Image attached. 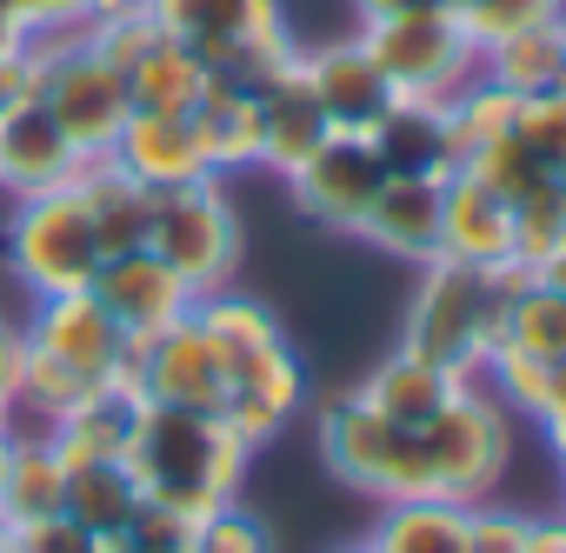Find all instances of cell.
Segmentation results:
<instances>
[{
  "label": "cell",
  "instance_id": "1",
  "mask_svg": "<svg viewBox=\"0 0 566 553\" xmlns=\"http://www.w3.org/2000/svg\"><path fill=\"white\" fill-rule=\"evenodd\" d=\"M21 341H28V354H21V394H14V414H8L14 434H28V427L48 434L74 400H87V394H101V387L140 394L134 341L114 327V314H107L94 294L34 301Z\"/></svg>",
  "mask_w": 566,
  "mask_h": 553
},
{
  "label": "cell",
  "instance_id": "2",
  "mask_svg": "<svg viewBox=\"0 0 566 553\" xmlns=\"http://www.w3.org/2000/svg\"><path fill=\"white\" fill-rule=\"evenodd\" d=\"M193 321L207 327L213 354H220V374H227V400H220V420L247 440V447H266L280 427H287L307 400V374H301V354L287 347L280 321L253 301V294H200L193 301Z\"/></svg>",
  "mask_w": 566,
  "mask_h": 553
},
{
  "label": "cell",
  "instance_id": "3",
  "mask_svg": "<svg viewBox=\"0 0 566 553\" xmlns=\"http://www.w3.org/2000/svg\"><path fill=\"white\" fill-rule=\"evenodd\" d=\"M120 467L134 473L140 500L154 507H174L187 520L213 513V507H233L240 487H247V467H253V447L220 420V414H193V407H140L134 420V440L120 453Z\"/></svg>",
  "mask_w": 566,
  "mask_h": 553
},
{
  "label": "cell",
  "instance_id": "4",
  "mask_svg": "<svg viewBox=\"0 0 566 553\" xmlns=\"http://www.w3.org/2000/svg\"><path fill=\"white\" fill-rule=\"evenodd\" d=\"M520 260L506 267H467V260H427L420 267V288L407 301V327H400V347L433 361L440 374L453 380H486L493 367V347H500V314H506V294L520 288Z\"/></svg>",
  "mask_w": 566,
  "mask_h": 553
},
{
  "label": "cell",
  "instance_id": "5",
  "mask_svg": "<svg viewBox=\"0 0 566 553\" xmlns=\"http://www.w3.org/2000/svg\"><path fill=\"white\" fill-rule=\"evenodd\" d=\"M321 460L367 500H440L433 487V453L420 427L387 420L360 394H334L321 407Z\"/></svg>",
  "mask_w": 566,
  "mask_h": 553
},
{
  "label": "cell",
  "instance_id": "6",
  "mask_svg": "<svg viewBox=\"0 0 566 553\" xmlns=\"http://www.w3.org/2000/svg\"><path fill=\"white\" fill-rule=\"evenodd\" d=\"M0 253H8V273L34 294H87L94 273H101V233L81 207V187H54V194H28L14 200L8 227H0Z\"/></svg>",
  "mask_w": 566,
  "mask_h": 553
},
{
  "label": "cell",
  "instance_id": "7",
  "mask_svg": "<svg viewBox=\"0 0 566 553\" xmlns=\"http://www.w3.org/2000/svg\"><path fill=\"white\" fill-rule=\"evenodd\" d=\"M41 41V81H34V101L54 114V127L74 140L81 160H107L114 134L127 127L134 101H127V74L107 67L81 28H61V34H34Z\"/></svg>",
  "mask_w": 566,
  "mask_h": 553
},
{
  "label": "cell",
  "instance_id": "8",
  "mask_svg": "<svg viewBox=\"0 0 566 553\" xmlns=\"http://www.w3.org/2000/svg\"><path fill=\"white\" fill-rule=\"evenodd\" d=\"M427 453H433V487L440 500H460V507H480L493 500V487L506 480L513 467V407L493 394V380H467L427 427Z\"/></svg>",
  "mask_w": 566,
  "mask_h": 553
},
{
  "label": "cell",
  "instance_id": "9",
  "mask_svg": "<svg viewBox=\"0 0 566 553\" xmlns=\"http://www.w3.org/2000/svg\"><path fill=\"white\" fill-rule=\"evenodd\" d=\"M147 247L180 273L193 294H220L240 273V213L227 200V180H187V187H160L154 194V227Z\"/></svg>",
  "mask_w": 566,
  "mask_h": 553
},
{
  "label": "cell",
  "instance_id": "10",
  "mask_svg": "<svg viewBox=\"0 0 566 553\" xmlns=\"http://www.w3.org/2000/svg\"><path fill=\"white\" fill-rule=\"evenodd\" d=\"M360 41L380 61V74L394 81L400 101H453L480 74V48L467 41V28L447 8H413V14H394V21H367Z\"/></svg>",
  "mask_w": 566,
  "mask_h": 553
},
{
  "label": "cell",
  "instance_id": "11",
  "mask_svg": "<svg viewBox=\"0 0 566 553\" xmlns=\"http://www.w3.org/2000/svg\"><path fill=\"white\" fill-rule=\"evenodd\" d=\"M380 187H387V167H380V154H374L367 134H327L287 174L294 207L314 227H327V233H360V220H367V207H374Z\"/></svg>",
  "mask_w": 566,
  "mask_h": 553
},
{
  "label": "cell",
  "instance_id": "12",
  "mask_svg": "<svg viewBox=\"0 0 566 553\" xmlns=\"http://www.w3.org/2000/svg\"><path fill=\"white\" fill-rule=\"evenodd\" d=\"M87 294L114 314V327H120L134 347H140V341H154V334H167L174 321H187V314H193V301H200V294L180 281V273H174L154 247L107 253Z\"/></svg>",
  "mask_w": 566,
  "mask_h": 553
},
{
  "label": "cell",
  "instance_id": "13",
  "mask_svg": "<svg viewBox=\"0 0 566 553\" xmlns=\"http://www.w3.org/2000/svg\"><path fill=\"white\" fill-rule=\"evenodd\" d=\"M440 253L467 260V267H506L520 260V213L513 194L493 187L480 167H453L447 174V207H440Z\"/></svg>",
  "mask_w": 566,
  "mask_h": 553
},
{
  "label": "cell",
  "instance_id": "14",
  "mask_svg": "<svg viewBox=\"0 0 566 553\" xmlns=\"http://www.w3.org/2000/svg\"><path fill=\"white\" fill-rule=\"evenodd\" d=\"M134 374H140V400H154V407L220 414V400H227L220 354H213V341H207V327H200L193 314L174 321L167 334L140 341V347H134Z\"/></svg>",
  "mask_w": 566,
  "mask_h": 553
},
{
  "label": "cell",
  "instance_id": "15",
  "mask_svg": "<svg viewBox=\"0 0 566 553\" xmlns=\"http://www.w3.org/2000/svg\"><path fill=\"white\" fill-rule=\"evenodd\" d=\"M301 67H307V87H314V101H321L334 134H374V121L400 101L360 34L354 41H327L321 54H301Z\"/></svg>",
  "mask_w": 566,
  "mask_h": 553
},
{
  "label": "cell",
  "instance_id": "16",
  "mask_svg": "<svg viewBox=\"0 0 566 553\" xmlns=\"http://www.w3.org/2000/svg\"><path fill=\"white\" fill-rule=\"evenodd\" d=\"M81 167L87 160L74 154V140L54 127V114L34 94L0 114V194H14V200L54 194V187H74Z\"/></svg>",
  "mask_w": 566,
  "mask_h": 553
},
{
  "label": "cell",
  "instance_id": "17",
  "mask_svg": "<svg viewBox=\"0 0 566 553\" xmlns=\"http://www.w3.org/2000/svg\"><path fill=\"white\" fill-rule=\"evenodd\" d=\"M107 160L120 174H134L140 187H187V180H207V154H200V134L187 114H127V127L114 134Z\"/></svg>",
  "mask_w": 566,
  "mask_h": 553
},
{
  "label": "cell",
  "instance_id": "18",
  "mask_svg": "<svg viewBox=\"0 0 566 553\" xmlns=\"http://www.w3.org/2000/svg\"><path fill=\"white\" fill-rule=\"evenodd\" d=\"M440 207H447V180L387 174V187L374 194L354 240H374L380 253H400V260L427 267V260H440Z\"/></svg>",
  "mask_w": 566,
  "mask_h": 553
},
{
  "label": "cell",
  "instance_id": "19",
  "mask_svg": "<svg viewBox=\"0 0 566 553\" xmlns=\"http://www.w3.org/2000/svg\"><path fill=\"white\" fill-rule=\"evenodd\" d=\"M374 154L387 174H413V180H447L460 167V140H453V114L447 101H394L374 121Z\"/></svg>",
  "mask_w": 566,
  "mask_h": 553
},
{
  "label": "cell",
  "instance_id": "20",
  "mask_svg": "<svg viewBox=\"0 0 566 553\" xmlns=\"http://www.w3.org/2000/svg\"><path fill=\"white\" fill-rule=\"evenodd\" d=\"M327 134H334V127H327V114H321V101H314V87H307V67L294 61L287 74L260 94V167L287 180Z\"/></svg>",
  "mask_w": 566,
  "mask_h": 553
},
{
  "label": "cell",
  "instance_id": "21",
  "mask_svg": "<svg viewBox=\"0 0 566 553\" xmlns=\"http://www.w3.org/2000/svg\"><path fill=\"white\" fill-rule=\"evenodd\" d=\"M154 21L200 54V67L253 34H273V28H287L280 21V0H154Z\"/></svg>",
  "mask_w": 566,
  "mask_h": 553
},
{
  "label": "cell",
  "instance_id": "22",
  "mask_svg": "<svg viewBox=\"0 0 566 553\" xmlns=\"http://www.w3.org/2000/svg\"><path fill=\"white\" fill-rule=\"evenodd\" d=\"M67 513V460L54 453L48 434H14V453H8V473H0V526L21 533L34 520H54Z\"/></svg>",
  "mask_w": 566,
  "mask_h": 553
},
{
  "label": "cell",
  "instance_id": "23",
  "mask_svg": "<svg viewBox=\"0 0 566 553\" xmlns=\"http://www.w3.org/2000/svg\"><path fill=\"white\" fill-rule=\"evenodd\" d=\"M140 394H127V387H101V394H87V400H74L54 427H48V440H54V453L67 460V467H94V460H120L127 453V440H134V420H140Z\"/></svg>",
  "mask_w": 566,
  "mask_h": 553
},
{
  "label": "cell",
  "instance_id": "24",
  "mask_svg": "<svg viewBox=\"0 0 566 553\" xmlns=\"http://www.w3.org/2000/svg\"><path fill=\"white\" fill-rule=\"evenodd\" d=\"M493 361H539L559 367L566 361V288L539 281V273H520V288L506 294L500 314V347Z\"/></svg>",
  "mask_w": 566,
  "mask_h": 553
},
{
  "label": "cell",
  "instance_id": "25",
  "mask_svg": "<svg viewBox=\"0 0 566 553\" xmlns=\"http://www.w3.org/2000/svg\"><path fill=\"white\" fill-rule=\"evenodd\" d=\"M480 74L520 101H539V94H559L566 87V14L539 21V28H520L506 41H493L480 54Z\"/></svg>",
  "mask_w": 566,
  "mask_h": 553
},
{
  "label": "cell",
  "instance_id": "26",
  "mask_svg": "<svg viewBox=\"0 0 566 553\" xmlns=\"http://www.w3.org/2000/svg\"><path fill=\"white\" fill-rule=\"evenodd\" d=\"M81 207L101 233V253H127V247H147V227H154V187H140L134 174H120L114 160H87L81 167Z\"/></svg>",
  "mask_w": 566,
  "mask_h": 553
},
{
  "label": "cell",
  "instance_id": "27",
  "mask_svg": "<svg viewBox=\"0 0 566 553\" xmlns=\"http://www.w3.org/2000/svg\"><path fill=\"white\" fill-rule=\"evenodd\" d=\"M467 380H453V374H440L433 361H420V354H407V347H394L354 394L367 400V407H380L387 420H400V427H427L453 394H460Z\"/></svg>",
  "mask_w": 566,
  "mask_h": 553
},
{
  "label": "cell",
  "instance_id": "28",
  "mask_svg": "<svg viewBox=\"0 0 566 553\" xmlns=\"http://www.w3.org/2000/svg\"><path fill=\"white\" fill-rule=\"evenodd\" d=\"M187 121H193L200 154H207V167L220 180L240 174V167H260V101L253 94H233V87L207 81V94H200V107Z\"/></svg>",
  "mask_w": 566,
  "mask_h": 553
},
{
  "label": "cell",
  "instance_id": "29",
  "mask_svg": "<svg viewBox=\"0 0 566 553\" xmlns=\"http://www.w3.org/2000/svg\"><path fill=\"white\" fill-rule=\"evenodd\" d=\"M473 507L460 500H387L367 546L374 553H467Z\"/></svg>",
  "mask_w": 566,
  "mask_h": 553
},
{
  "label": "cell",
  "instance_id": "30",
  "mask_svg": "<svg viewBox=\"0 0 566 553\" xmlns=\"http://www.w3.org/2000/svg\"><path fill=\"white\" fill-rule=\"evenodd\" d=\"M200 94H207V67H200V54L180 48L167 28H160V41L127 67V101H134V114H193Z\"/></svg>",
  "mask_w": 566,
  "mask_h": 553
},
{
  "label": "cell",
  "instance_id": "31",
  "mask_svg": "<svg viewBox=\"0 0 566 553\" xmlns=\"http://www.w3.org/2000/svg\"><path fill=\"white\" fill-rule=\"evenodd\" d=\"M140 513V487L120 460H94V467H67V520H81L101 546H114Z\"/></svg>",
  "mask_w": 566,
  "mask_h": 553
},
{
  "label": "cell",
  "instance_id": "32",
  "mask_svg": "<svg viewBox=\"0 0 566 553\" xmlns=\"http://www.w3.org/2000/svg\"><path fill=\"white\" fill-rule=\"evenodd\" d=\"M520 107H526L520 94H506V87H493L486 74H473V81L447 101V114H453V140H460V160H473V154H486V147L513 140Z\"/></svg>",
  "mask_w": 566,
  "mask_h": 553
},
{
  "label": "cell",
  "instance_id": "33",
  "mask_svg": "<svg viewBox=\"0 0 566 553\" xmlns=\"http://www.w3.org/2000/svg\"><path fill=\"white\" fill-rule=\"evenodd\" d=\"M187 553H273V533H266V520L253 507L233 500V507H213V513L193 520Z\"/></svg>",
  "mask_w": 566,
  "mask_h": 553
},
{
  "label": "cell",
  "instance_id": "34",
  "mask_svg": "<svg viewBox=\"0 0 566 553\" xmlns=\"http://www.w3.org/2000/svg\"><path fill=\"white\" fill-rule=\"evenodd\" d=\"M513 213H520V267H539L566 240V187L539 180L526 200H513Z\"/></svg>",
  "mask_w": 566,
  "mask_h": 553
},
{
  "label": "cell",
  "instance_id": "35",
  "mask_svg": "<svg viewBox=\"0 0 566 553\" xmlns=\"http://www.w3.org/2000/svg\"><path fill=\"white\" fill-rule=\"evenodd\" d=\"M553 14H566V0H480V8L460 14V28H467V41L486 54L493 41L520 34V28H539V21H553Z\"/></svg>",
  "mask_w": 566,
  "mask_h": 553
},
{
  "label": "cell",
  "instance_id": "36",
  "mask_svg": "<svg viewBox=\"0 0 566 553\" xmlns=\"http://www.w3.org/2000/svg\"><path fill=\"white\" fill-rule=\"evenodd\" d=\"M513 140H520V147H526L546 174H566V87H559V94L526 101V107H520Z\"/></svg>",
  "mask_w": 566,
  "mask_h": 553
},
{
  "label": "cell",
  "instance_id": "37",
  "mask_svg": "<svg viewBox=\"0 0 566 553\" xmlns=\"http://www.w3.org/2000/svg\"><path fill=\"white\" fill-rule=\"evenodd\" d=\"M533 507H493L480 500L473 507V526H467V553H526L533 546Z\"/></svg>",
  "mask_w": 566,
  "mask_h": 553
},
{
  "label": "cell",
  "instance_id": "38",
  "mask_svg": "<svg viewBox=\"0 0 566 553\" xmlns=\"http://www.w3.org/2000/svg\"><path fill=\"white\" fill-rule=\"evenodd\" d=\"M187 533H193V520L187 513H174V507H154V500H140V513H134V526L107 546V553H187Z\"/></svg>",
  "mask_w": 566,
  "mask_h": 553
},
{
  "label": "cell",
  "instance_id": "39",
  "mask_svg": "<svg viewBox=\"0 0 566 553\" xmlns=\"http://www.w3.org/2000/svg\"><path fill=\"white\" fill-rule=\"evenodd\" d=\"M14 553H107L81 520H67V513H54V520H34V526H21L14 533Z\"/></svg>",
  "mask_w": 566,
  "mask_h": 553
},
{
  "label": "cell",
  "instance_id": "40",
  "mask_svg": "<svg viewBox=\"0 0 566 553\" xmlns=\"http://www.w3.org/2000/svg\"><path fill=\"white\" fill-rule=\"evenodd\" d=\"M34 81H41V41H34V34H21V41L0 48V114H8L14 101H28V94H34Z\"/></svg>",
  "mask_w": 566,
  "mask_h": 553
},
{
  "label": "cell",
  "instance_id": "41",
  "mask_svg": "<svg viewBox=\"0 0 566 553\" xmlns=\"http://www.w3.org/2000/svg\"><path fill=\"white\" fill-rule=\"evenodd\" d=\"M533 427L553 447V460H566V367H553V380H546V394L533 407Z\"/></svg>",
  "mask_w": 566,
  "mask_h": 553
},
{
  "label": "cell",
  "instance_id": "42",
  "mask_svg": "<svg viewBox=\"0 0 566 553\" xmlns=\"http://www.w3.org/2000/svg\"><path fill=\"white\" fill-rule=\"evenodd\" d=\"M21 354H28L21 327H14V321H0V420L14 414V394H21Z\"/></svg>",
  "mask_w": 566,
  "mask_h": 553
},
{
  "label": "cell",
  "instance_id": "43",
  "mask_svg": "<svg viewBox=\"0 0 566 553\" xmlns=\"http://www.w3.org/2000/svg\"><path fill=\"white\" fill-rule=\"evenodd\" d=\"M94 0H34V34H61V28H87Z\"/></svg>",
  "mask_w": 566,
  "mask_h": 553
},
{
  "label": "cell",
  "instance_id": "44",
  "mask_svg": "<svg viewBox=\"0 0 566 553\" xmlns=\"http://www.w3.org/2000/svg\"><path fill=\"white\" fill-rule=\"evenodd\" d=\"M413 8H440V0H354L360 28H367V21H394V14H413Z\"/></svg>",
  "mask_w": 566,
  "mask_h": 553
},
{
  "label": "cell",
  "instance_id": "45",
  "mask_svg": "<svg viewBox=\"0 0 566 553\" xmlns=\"http://www.w3.org/2000/svg\"><path fill=\"white\" fill-rule=\"evenodd\" d=\"M120 14H154V0H94L87 21H120Z\"/></svg>",
  "mask_w": 566,
  "mask_h": 553
},
{
  "label": "cell",
  "instance_id": "46",
  "mask_svg": "<svg viewBox=\"0 0 566 553\" xmlns=\"http://www.w3.org/2000/svg\"><path fill=\"white\" fill-rule=\"evenodd\" d=\"M533 273H539V281H553V288H566V240H559V247H553Z\"/></svg>",
  "mask_w": 566,
  "mask_h": 553
},
{
  "label": "cell",
  "instance_id": "47",
  "mask_svg": "<svg viewBox=\"0 0 566 553\" xmlns=\"http://www.w3.org/2000/svg\"><path fill=\"white\" fill-rule=\"evenodd\" d=\"M0 14H8L14 28H28V34H34V0H0Z\"/></svg>",
  "mask_w": 566,
  "mask_h": 553
},
{
  "label": "cell",
  "instance_id": "48",
  "mask_svg": "<svg viewBox=\"0 0 566 553\" xmlns=\"http://www.w3.org/2000/svg\"><path fill=\"white\" fill-rule=\"evenodd\" d=\"M8 453H14V427L0 420V473H8Z\"/></svg>",
  "mask_w": 566,
  "mask_h": 553
},
{
  "label": "cell",
  "instance_id": "49",
  "mask_svg": "<svg viewBox=\"0 0 566 553\" xmlns=\"http://www.w3.org/2000/svg\"><path fill=\"white\" fill-rule=\"evenodd\" d=\"M21 34H28V28H14L8 14H0V48H8V41H21Z\"/></svg>",
  "mask_w": 566,
  "mask_h": 553
},
{
  "label": "cell",
  "instance_id": "50",
  "mask_svg": "<svg viewBox=\"0 0 566 553\" xmlns=\"http://www.w3.org/2000/svg\"><path fill=\"white\" fill-rule=\"evenodd\" d=\"M440 8H447V14H453V21H460V14H467V8H480V0H440Z\"/></svg>",
  "mask_w": 566,
  "mask_h": 553
},
{
  "label": "cell",
  "instance_id": "51",
  "mask_svg": "<svg viewBox=\"0 0 566 553\" xmlns=\"http://www.w3.org/2000/svg\"><path fill=\"white\" fill-rule=\"evenodd\" d=\"M559 513H566V460H559Z\"/></svg>",
  "mask_w": 566,
  "mask_h": 553
},
{
  "label": "cell",
  "instance_id": "52",
  "mask_svg": "<svg viewBox=\"0 0 566 553\" xmlns=\"http://www.w3.org/2000/svg\"><path fill=\"white\" fill-rule=\"evenodd\" d=\"M0 553H14V533H8V526H0Z\"/></svg>",
  "mask_w": 566,
  "mask_h": 553
},
{
  "label": "cell",
  "instance_id": "53",
  "mask_svg": "<svg viewBox=\"0 0 566 553\" xmlns=\"http://www.w3.org/2000/svg\"><path fill=\"white\" fill-rule=\"evenodd\" d=\"M340 553H374V546H367V540H360V546H340Z\"/></svg>",
  "mask_w": 566,
  "mask_h": 553
},
{
  "label": "cell",
  "instance_id": "54",
  "mask_svg": "<svg viewBox=\"0 0 566 553\" xmlns=\"http://www.w3.org/2000/svg\"><path fill=\"white\" fill-rule=\"evenodd\" d=\"M559 187H566V174H559Z\"/></svg>",
  "mask_w": 566,
  "mask_h": 553
}]
</instances>
